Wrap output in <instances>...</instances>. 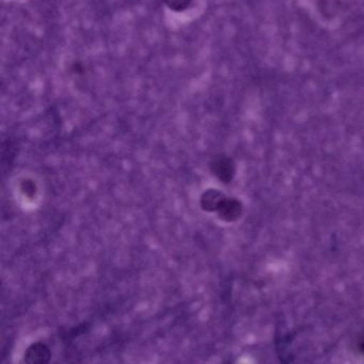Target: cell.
I'll return each mask as SVG.
<instances>
[{"mask_svg":"<svg viewBox=\"0 0 364 364\" xmlns=\"http://www.w3.org/2000/svg\"><path fill=\"white\" fill-rule=\"evenodd\" d=\"M363 350H364V343H363Z\"/></svg>","mask_w":364,"mask_h":364,"instance_id":"obj_1","label":"cell"}]
</instances>
